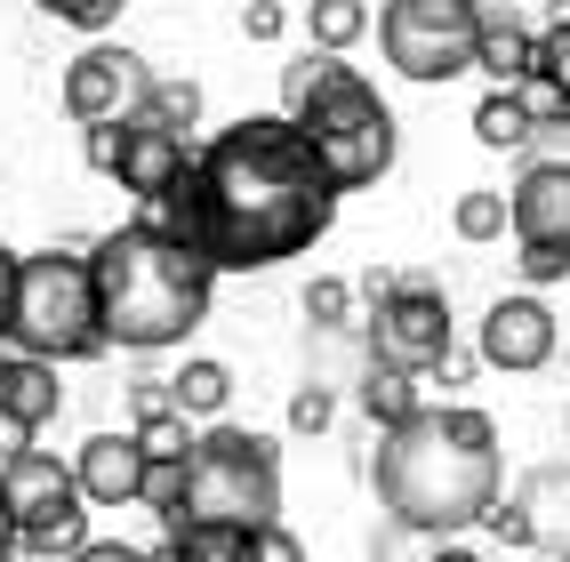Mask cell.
<instances>
[{
  "instance_id": "1",
  "label": "cell",
  "mask_w": 570,
  "mask_h": 562,
  "mask_svg": "<svg viewBox=\"0 0 570 562\" xmlns=\"http://www.w3.org/2000/svg\"><path fill=\"white\" fill-rule=\"evenodd\" d=\"M337 217V185L322 177L314 145L289 112H242L234 129L194 145L169 194L137 201V225L202 249L217 274H265L282 257H306Z\"/></svg>"
},
{
  "instance_id": "2",
  "label": "cell",
  "mask_w": 570,
  "mask_h": 562,
  "mask_svg": "<svg viewBox=\"0 0 570 562\" xmlns=\"http://www.w3.org/2000/svg\"><path fill=\"white\" fill-rule=\"evenodd\" d=\"M370 482L386 522H410L426 539L474 531L499 506V426H490V410H466V402L417 410L410 426L377 434Z\"/></svg>"
},
{
  "instance_id": "3",
  "label": "cell",
  "mask_w": 570,
  "mask_h": 562,
  "mask_svg": "<svg viewBox=\"0 0 570 562\" xmlns=\"http://www.w3.org/2000/svg\"><path fill=\"white\" fill-rule=\"evenodd\" d=\"M89 274H97V314H105V346L121 354H169L185 346L202 322H209V297H217V266L202 249H185L154 225H121L89 249Z\"/></svg>"
},
{
  "instance_id": "4",
  "label": "cell",
  "mask_w": 570,
  "mask_h": 562,
  "mask_svg": "<svg viewBox=\"0 0 570 562\" xmlns=\"http://www.w3.org/2000/svg\"><path fill=\"white\" fill-rule=\"evenodd\" d=\"M9 346L41 354V362H97L105 346V314H97V274L89 249H32L17 257V297H9Z\"/></svg>"
},
{
  "instance_id": "5",
  "label": "cell",
  "mask_w": 570,
  "mask_h": 562,
  "mask_svg": "<svg viewBox=\"0 0 570 562\" xmlns=\"http://www.w3.org/2000/svg\"><path fill=\"white\" fill-rule=\"evenodd\" d=\"M297 121V137L314 145V161H322V177L337 185V194H362V185H377L394 169V154H402V129H394V105L377 97L354 65H337L330 57V72H322V89L289 112Z\"/></svg>"
},
{
  "instance_id": "6",
  "label": "cell",
  "mask_w": 570,
  "mask_h": 562,
  "mask_svg": "<svg viewBox=\"0 0 570 562\" xmlns=\"http://www.w3.org/2000/svg\"><path fill=\"white\" fill-rule=\"evenodd\" d=\"M185 522H225L257 531L282 522V450L257 426H209L185 459Z\"/></svg>"
},
{
  "instance_id": "7",
  "label": "cell",
  "mask_w": 570,
  "mask_h": 562,
  "mask_svg": "<svg viewBox=\"0 0 570 562\" xmlns=\"http://www.w3.org/2000/svg\"><path fill=\"white\" fill-rule=\"evenodd\" d=\"M474 41H482V0H386L377 9V49L402 81H459L474 72Z\"/></svg>"
},
{
  "instance_id": "8",
  "label": "cell",
  "mask_w": 570,
  "mask_h": 562,
  "mask_svg": "<svg viewBox=\"0 0 570 562\" xmlns=\"http://www.w3.org/2000/svg\"><path fill=\"white\" fill-rule=\"evenodd\" d=\"M0 499H9L17 522V554H81L89 546V499L72 466H57L49 450H24L17 466H0Z\"/></svg>"
},
{
  "instance_id": "9",
  "label": "cell",
  "mask_w": 570,
  "mask_h": 562,
  "mask_svg": "<svg viewBox=\"0 0 570 562\" xmlns=\"http://www.w3.org/2000/svg\"><path fill=\"white\" fill-rule=\"evenodd\" d=\"M362 337H370V362L426 378V369L459 346V322H450V297H442L434 282H410V274H402V289H386V297L370 306Z\"/></svg>"
},
{
  "instance_id": "10",
  "label": "cell",
  "mask_w": 570,
  "mask_h": 562,
  "mask_svg": "<svg viewBox=\"0 0 570 562\" xmlns=\"http://www.w3.org/2000/svg\"><path fill=\"white\" fill-rule=\"evenodd\" d=\"M57 97H65V112H72L81 129H89V121H137L145 97H154V65H145L129 41H105V32H97V41L65 65Z\"/></svg>"
},
{
  "instance_id": "11",
  "label": "cell",
  "mask_w": 570,
  "mask_h": 562,
  "mask_svg": "<svg viewBox=\"0 0 570 562\" xmlns=\"http://www.w3.org/2000/svg\"><path fill=\"white\" fill-rule=\"evenodd\" d=\"M474 354L482 369H514V378H530V369H547L562 354V322L539 306V297H499L482 322H474Z\"/></svg>"
},
{
  "instance_id": "12",
  "label": "cell",
  "mask_w": 570,
  "mask_h": 562,
  "mask_svg": "<svg viewBox=\"0 0 570 562\" xmlns=\"http://www.w3.org/2000/svg\"><path fill=\"white\" fill-rule=\"evenodd\" d=\"M194 169V145H185V129H161L154 112H137V121H121V194H137V201H154V194H169V185Z\"/></svg>"
},
{
  "instance_id": "13",
  "label": "cell",
  "mask_w": 570,
  "mask_h": 562,
  "mask_svg": "<svg viewBox=\"0 0 570 562\" xmlns=\"http://www.w3.org/2000/svg\"><path fill=\"white\" fill-rule=\"evenodd\" d=\"M507 209H514V241L570 249V161H547V154H539V161L514 177Z\"/></svg>"
},
{
  "instance_id": "14",
  "label": "cell",
  "mask_w": 570,
  "mask_h": 562,
  "mask_svg": "<svg viewBox=\"0 0 570 562\" xmlns=\"http://www.w3.org/2000/svg\"><path fill=\"white\" fill-rule=\"evenodd\" d=\"M145 450L137 434H89L81 450H72V482H81V499L89 506H137L145 499Z\"/></svg>"
},
{
  "instance_id": "15",
  "label": "cell",
  "mask_w": 570,
  "mask_h": 562,
  "mask_svg": "<svg viewBox=\"0 0 570 562\" xmlns=\"http://www.w3.org/2000/svg\"><path fill=\"white\" fill-rule=\"evenodd\" d=\"M474 72L490 89H514L522 72H539V32H522L507 17V0H482V41H474Z\"/></svg>"
},
{
  "instance_id": "16",
  "label": "cell",
  "mask_w": 570,
  "mask_h": 562,
  "mask_svg": "<svg viewBox=\"0 0 570 562\" xmlns=\"http://www.w3.org/2000/svg\"><path fill=\"white\" fill-rule=\"evenodd\" d=\"M0 410H17L24 426H49L57 410H65L57 362H41V354H17V346H0Z\"/></svg>"
},
{
  "instance_id": "17",
  "label": "cell",
  "mask_w": 570,
  "mask_h": 562,
  "mask_svg": "<svg viewBox=\"0 0 570 562\" xmlns=\"http://www.w3.org/2000/svg\"><path fill=\"white\" fill-rule=\"evenodd\" d=\"M514 506L530 514V546L547 554H570V466H530Z\"/></svg>"
},
{
  "instance_id": "18",
  "label": "cell",
  "mask_w": 570,
  "mask_h": 562,
  "mask_svg": "<svg viewBox=\"0 0 570 562\" xmlns=\"http://www.w3.org/2000/svg\"><path fill=\"white\" fill-rule=\"evenodd\" d=\"M362 418L377 426V434H394V426H410L417 418V410H426V402H417V378H410V369H386V362H370L362 369Z\"/></svg>"
},
{
  "instance_id": "19",
  "label": "cell",
  "mask_w": 570,
  "mask_h": 562,
  "mask_svg": "<svg viewBox=\"0 0 570 562\" xmlns=\"http://www.w3.org/2000/svg\"><path fill=\"white\" fill-rule=\"evenodd\" d=\"M474 145L482 154H530V145H539V129H530V112H522L514 89H490L474 105Z\"/></svg>"
},
{
  "instance_id": "20",
  "label": "cell",
  "mask_w": 570,
  "mask_h": 562,
  "mask_svg": "<svg viewBox=\"0 0 570 562\" xmlns=\"http://www.w3.org/2000/svg\"><path fill=\"white\" fill-rule=\"evenodd\" d=\"M169 394H177L185 418H225V402H234V369L209 362V354H194V362L169 378Z\"/></svg>"
},
{
  "instance_id": "21",
  "label": "cell",
  "mask_w": 570,
  "mask_h": 562,
  "mask_svg": "<svg viewBox=\"0 0 570 562\" xmlns=\"http://www.w3.org/2000/svg\"><path fill=\"white\" fill-rule=\"evenodd\" d=\"M306 32H314V49L346 57L362 32H370V9H362V0H306Z\"/></svg>"
},
{
  "instance_id": "22",
  "label": "cell",
  "mask_w": 570,
  "mask_h": 562,
  "mask_svg": "<svg viewBox=\"0 0 570 562\" xmlns=\"http://www.w3.org/2000/svg\"><path fill=\"white\" fill-rule=\"evenodd\" d=\"M450 225H459V241H507L514 234V209H507V194H490V185H474V194H459V209H450Z\"/></svg>"
},
{
  "instance_id": "23",
  "label": "cell",
  "mask_w": 570,
  "mask_h": 562,
  "mask_svg": "<svg viewBox=\"0 0 570 562\" xmlns=\"http://www.w3.org/2000/svg\"><path fill=\"white\" fill-rule=\"evenodd\" d=\"M129 434H137V450H145L154 466H185V459H194V442H202L185 410H161V418H137Z\"/></svg>"
},
{
  "instance_id": "24",
  "label": "cell",
  "mask_w": 570,
  "mask_h": 562,
  "mask_svg": "<svg viewBox=\"0 0 570 562\" xmlns=\"http://www.w3.org/2000/svg\"><path fill=\"white\" fill-rule=\"evenodd\" d=\"M177 539V562H249V531H225V522H185Z\"/></svg>"
},
{
  "instance_id": "25",
  "label": "cell",
  "mask_w": 570,
  "mask_h": 562,
  "mask_svg": "<svg viewBox=\"0 0 570 562\" xmlns=\"http://www.w3.org/2000/svg\"><path fill=\"white\" fill-rule=\"evenodd\" d=\"M161 129H194L202 121V81H185V72H154V97H145Z\"/></svg>"
},
{
  "instance_id": "26",
  "label": "cell",
  "mask_w": 570,
  "mask_h": 562,
  "mask_svg": "<svg viewBox=\"0 0 570 562\" xmlns=\"http://www.w3.org/2000/svg\"><path fill=\"white\" fill-rule=\"evenodd\" d=\"M514 97H522V112H530V129H554V121H570V89L554 81V72H522V81H514Z\"/></svg>"
},
{
  "instance_id": "27",
  "label": "cell",
  "mask_w": 570,
  "mask_h": 562,
  "mask_svg": "<svg viewBox=\"0 0 570 562\" xmlns=\"http://www.w3.org/2000/svg\"><path fill=\"white\" fill-rule=\"evenodd\" d=\"M32 9H41V17H57V24H72V32H112L129 0H32Z\"/></svg>"
},
{
  "instance_id": "28",
  "label": "cell",
  "mask_w": 570,
  "mask_h": 562,
  "mask_svg": "<svg viewBox=\"0 0 570 562\" xmlns=\"http://www.w3.org/2000/svg\"><path fill=\"white\" fill-rule=\"evenodd\" d=\"M137 506H154L161 531H185V466H145V499Z\"/></svg>"
},
{
  "instance_id": "29",
  "label": "cell",
  "mask_w": 570,
  "mask_h": 562,
  "mask_svg": "<svg viewBox=\"0 0 570 562\" xmlns=\"http://www.w3.org/2000/svg\"><path fill=\"white\" fill-rule=\"evenodd\" d=\"M346 314H354V282L314 274V282H306V322H314V329H346Z\"/></svg>"
},
{
  "instance_id": "30",
  "label": "cell",
  "mask_w": 570,
  "mask_h": 562,
  "mask_svg": "<svg viewBox=\"0 0 570 562\" xmlns=\"http://www.w3.org/2000/svg\"><path fill=\"white\" fill-rule=\"evenodd\" d=\"M322 72H330V49H306L297 65H282V112H297L314 89H322Z\"/></svg>"
},
{
  "instance_id": "31",
  "label": "cell",
  "mask_w": 570,
  "mask_h": 562,
  "mask_svg": "<svg viewBox=\"0 0 570 562\" xmlns=\"http://www.w3.org/2000/svg\"><path fill=\"white\" fill-rule=\"evenodd\" d=\"M514 266L530 289H547V282H570V249H539V241H514Z\"/></svg>"
},
{
  "instance_id": "32",
  "label": "cell",
  "mask_w": 570,
  "mask_h": 562,
  "mask_svg": "<svg viewBox=\"0 0 570 562\" xmlns=\"http://www.w3.org/2000/svg\"><path fill=\"white\" fill-rule=\"evenodd\" d=\"M434 546H442V539L410 531V522H386V539H377L370 554H377V562H434Z\"/></svg>"
},
{
  "instance_id": "33",
  "label": "cell",
  "mask_w": 570,
  "mask_h": 562,
  "mask_svg": "<svg viewBox=\"0 0 570 562\" xmlns=\"http://www.w3.org/2000/svg\"><path fill=\"white\" fill-rule=\"evenodd\" d=\"M330 418H337V394H330V386H297V394H289V426H297V434H322Z\"/></svg>"
},
{
  "instance_id": "34",
  "label": "cell",
  "mask_w": 570,
  "mask_h": 562,
  "mask_svg": "<svg viewBox=\"0 0 570 562\" xmlns=\"http://www.w3.org/2000/svg\"><path fill=\"white\" fill-rule=\"evenodd\" d=\"M249 562H306V546H297L289 522H257V531H249Z\"/></svg>"
},
{
  "instance_id": "35",
  "label": "cell",
  "mask_w": 570,
  "mask_h": 562,
  "mask_svg": "<svg viewBox=\"0 0 570 562\" xmlns=\"http://www.w3.org/2000/svg\"><path fill=\"white\" fill-rule=\"evenodd\" d=\"M539 72H554V81L570 89V9H562V17L539 32Z\"/></svg>"
},
{
  "instance_id": "36",
  "label": "cell",
  "mask_w": 570,
  "mask_h": 562,
  "mask_svg": "<svg viewBox=\"0 0 570 562\" xmlns=\"http://www.w3.org/2000/svg\"><path fill=\"white\" fill-rule=\"evenodd\" d=\"M482 531H490V539H499V546H530V514H522L514 499H499V506H490V514H482Z\"/></svg>"
},
{
  "instance_id": "37",
  "label": "cell",
  "mask_w": 570,
  "mask_h": 562,
  "mask_svg": "<svg viewBox=\"0 0 570 562\" xmlns=\"http://www.w3.org/2000/svg\"><path fill=\"white\" fill-rule=\"evenodd\" d=\"M89 169L97 177L121 169V121H89Z\"/></svg>"
},
{
  "instance_id": "38",
  "label": "cell",
  "mask_w": 570,
  "mask_h": 562,
  "mask_svg": "<svg viewBox=\"0 0 570 562\" xmlns=\"http://www.w3.org/2000/svg\"><path fill=\"white\" fill-rule=\"evenodd\" d=\"M282 24H289L282 0H249V9H242V32H249V41H282Z\"/></svg>"
},
{
  "instance_id": "39",
  "label": "cell",
  "mask_w": 570,
  "mask_h": 562,
  "mask_svg": "<svg viewBox=\"0 0 570 562\" xmlns=\"http://www.w3.org/2000/svg\"><path fill=\"white\" fill-rule=\"evenodd\" d=\"M129 410H137V418H161V410H177V394H169V378H154V369H145V378L129 386Z\"/></svg>"
},
{
  "instance_id": "40",
  "label": "cell",
  "mask_w": 570,
  "mask_h": 562,
  "mask_svg": "<svg viewBox=\"0 0 570 562\" xmlns=\"http://www.w3.org/2000/svg\"><path fill=\"white\" fill-rule=\"evenodd\" d=\"M32 434H41V426H24L17 410H0V466H17V459H24V450H32Z\"/></svg>"
},
{
  "instance_id": "41",
  "label": "cell",
  "mask_w": 570,
  "mask_h": 562,
  "mask_svg": "<svg viewBox=\"0 0 570 562\" xmlns=\"http://www.w3.org/2000/svg\"><path fill=\"white\" fill-rule=\"evenodd\" d=\"M474 369H482V354H466V346H450V354L434 362V378H442V386H466Z\"/></svg>"
},
{
  "instance_id": "42",
  "label": "cell",
  "mask_w": 570,
  "mask_h": 562,
  "mask_svg": "<svg viewBox=\"0 0 570 562\" xmlns=\"http://www.w3.org/2000/svg\"><path fill=\"white\" fill-rule=\"evenodd\" d=\"M72 562H145V546H121V539H89Z\"/></svg>"
},
{
  "instance_id": "43",
  "label": "cell",
  "mask_w": 570,
  "mask_h": 562,
  "mask_svg": "<svg viewBox=\"0 0 570 562\" xmlns=\"http://www.w3.org/2000/svg\"><path fill=\"white\" fill-rule=\"evenodd\" d=\"M9 297H17V249L0 241V346H9Z\"/></svg>"
},
{
  "instance_id": "44",
  "label": "cell",
  "mask_w": 570,
  "mask_h": 562,
  "mask_svg": "<svg viewBox=\"0 0 570 562\" xmlns=\"http://www.w3.org/2000/svg\"><path fill=\"white\" fill-rule=\"evenodd\" d=\"M386 289H402V274H377V266L362 274V297H370V306H377V297H386Z\"/></svg>"
},
{
  "instance_id": "45",
  "label": "cell",
  "mask_w": 570,
  "mask_h": 562,
  "mask_svg": "<svg viewBox=\"0 0 570 562\" xmlns=\"http://www.w3.org/2000/svg\"><path fill=\"white\" fill-rule=\"evenodd\" d=\"M539 137H554V145H547V161H570V121H554V129H539Z\"/></svg>"
},
{
  "instance_id": "46",
  "label": "cell",
  "mask_w": 570,
  "mask_h": 562,
  "mask_svg": "<svg viewBox=\"0 0 570 562\" xmlns=\"http://www.w3.org/2000/svg\"><path fill=\"white\" fill-rule=\"evenodd\" d=\"M17 554V522H9V499H0V562Z\"/></svg>"
},
{
  "instance_id": "47",
  "label": "cell",
  "mask_w": 570,
  "mask_h": 562,
  "mask_svg": "<svg viewBox=\"0 0 570 562\" xmlns=\"http://www.w3.org/2000/svg\"><path fill=\"white\" fill-rule=\"evenodd\" d=\"M434 562H482V554H466V546H450V539H442V546H434Z\"/></svg>"
},
{
  "instance_id": "48",
  "label": "cell",
  "mask_w": 570,
  "mask_h": 562,
  "mask_svg": "<svg viewBox=\"0 0 570 562\" xmlns=\"http://www.w3.org/2000/svg\"><path fill=\"white\" fill-rule=\"evenodd\" d=\"M145 562H177V539H161V546H154V554H145Z\"/></svg>"
},
{
  "instance_id": "49",
  "label": "cell",
  "mask_w": 570,
  "mask_h": 562,
  "mask_svg": "<svg viewBox=\"0 0 570 562\" xmlns=\"http://www.w3.org/2000/svg\"><path fill=\"white\" fill-rule=\"evenodd\" d=\"M562 354H570V329H562Z\"/></svg>"
},
{
  "instance_id": "50",
  "label": "cell",
  "mask_w": 570,
  "mask_h": 562,
  "mask_svg": "<svg viewBox=\"0 0 570 562\" xmlns=\"http://www.w3.org/2000/svg\"><path fill=\"white\" fill-rule=\"evenodd\" d=\"M562 434H570V410H562Z\"/></svg>"
},
{
  "instance_id": "51",
  "label": "cell",
  "mask_w": 570,
  "mask_h": 562,
  "mask_svg": "<svg viewBox=\"0 0 570 562\" xmlns=\"http://www.w3.org/2000/svg\"><path fill=\"white\" fill-rule=\"evenodd\" d=\"M554 562H570V554H554Z\"/></svg>"
}]
</instances>
